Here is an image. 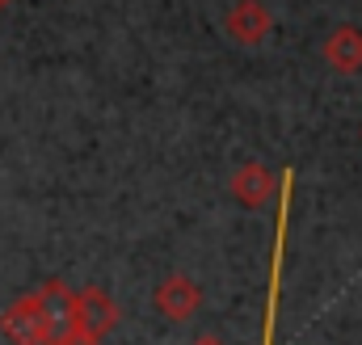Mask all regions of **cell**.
<instances>
[{
	"instance_id": "9c48e42d",
	"label": "cell",
	"mask_w": 362,
	"mask_h": 345,
	"mask_svg": "<svg viewBox=\"0 0 362 345\" xmlns=\"http://www.w3.org/2000/svg\"><path fill=\"white\" fill-rule=\"evenodd\" d=\"M59 345H105V341H93V337H72V341H59Z\"/></svg>"
},
{
	"instance_id": "ba28073f",
	"label": "cell",
	"mask_w": 362,
	"mask_h": 345,
	"mask_svg": "<svg viewBox=\"0 0 362 345\" xmlns=\"http://www.w3.org/2000/svg\"><path fill=\"white\" fill-rule=\"evenodd\" d=\"M189 345H228V341H219V337H211V333H206V337H194Z\"/></svg>"
},
{
	"instance_id": "7a4b0ae2",
	"label": "cell",
	"mask_w": 362,
	"mask_h": 345,
	"mask_svg": "<svg viewBox=\"0 0 362 345\" xmlns=\"http://www.w3.org/2000/svg\"><path fill=\"white\" fill-rule=\"evenodd\" d=\"M223 30L236 47H262L274 30V17L262 0H236L223 17Z\"/></svg>"
},
{
	"instance_id": "5b68a950",
	"label": "cell",
	"mask_w": 362,
	"mask_h": 345,
	"mask_svg": "<svg viewBox=\"0 0 362 345\" xmlns=\"http://www.w3.org/2000/svg\"><path fill=\"white\" fill-rule=\"evenodd\" d=\"M0 333L13 345H47V324H42V312H38L34 295H21V299H13L4 308Z\"/></svg>"
},
{
	"instance_id": "277c9868",
	"label": "cell",
	"mask_w": 362,
	"mask_h": 345,
	"mask_svg": "<svg viewBox=\"0 0 362 345\" xmlns=\"http://www.w3.org/2000/svg\"><path fill=\"white\" fill-rule=\"evenodd\" d=\"M76 316H81V337H93V341H105V333H114V324L122 320L118 303L101 286H85L76 295Z\"/></svg>"
},
{
	"instance_id": "8fae6325",
	"label": "cell",
	"mask_w": 362,
	"mask_h": 345,
	"mask_svg": "<svg viewBox=\"0 0 362 345\" xmlns=\"http://www.w3.org/2000/svg\"><path fill=\"white\" fill-rule=\"evenodd\" d=\"M358 135H362V131H358Z\"/></svg>"
},
{
	"instance_id": "3957f363",
	"label": "cell",
	"mask_w": 362,
	"mask_h": 345,
	"mask_svg": "<svg viewBox=\"0 0 362 345\" xmlns=\"http://www.w3.org/2000/svg\"><path fill=\"white\" fill-rule=\"evenodd\" d=\"M152 303H156V312L165 316V320H194L198 316V308H202V286L194 282V278H185V274H169L160 286H156V295H152Z\"/></svg>"
},
{
	"instance_id": "52a82bcc",
	"label": "cell",
	"mask_w": 362,
	"mask_h": 345,
	"mask_svg": "<svg viewBox=\"0 0 362 345\" xmlns=\"http://www.w3.org/2000/svg\"><path fill=\"white\" fill-rule=\"evenodd\" d=\"M274 189H278V177H274L262 160H245L240 169L232 172V194H236V202L249 206V211H262L274 198Z\"/></svg>"
},
{
	"instance_id": "30bf717a",
	"label": "cell",
	"mask_w": 362,
	"mask_h": 345,
	"mask_svg": "<svg viewBox=\"0 0 362 345\" xmlns=\"http://www.w3.org/2000/svg\"><path fill=\"white\" fill-rule=\"evenodd\" d=\"M4 4H13V0H0V8H4Z\"/></svg>"
},
{
	"instance_id": "6da1fadb",
	"label": "cell",
	"mask_w": 362,
	"mask_h": 345,
	"mask_svg": "<svg viewBox=\"0 0 362 345\" xmlns=\"http://www.w3.org/2000/svg\"><path fill=\"white\" fill-rule=\"evenodd\" d=\"M38 312H42V324H47V345L72 341L81 337V316H76V291L64 282V278H47L38 282V291H30Z\"/></svg>"
},
{
	"instance_id": "8992f818",
	"label": "cell",
	"mask_w": 362,
	"mask_h": 345,
	"mask_svg": "<svg viewBox=\"0 0 362 345\" xmlns=\"http://www.w3.org/2000/svg\"><path fill=\"white\" fill-rule=\"evenodd\" d=\"M320 55H325V64H329L333 72H341V76L362 72V25H354V21L333 25L329 38H325V47H320Z\"/></svg>"
}]
</instances>
